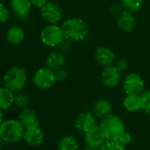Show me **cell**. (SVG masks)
<instances>
[{"label": "cell", "instance_id": "cell-1", "mask_svg": "<svg viewBox=\"0 0 150 150\" xmlns=\"http://www.w3.org/2000/svg\"><path fill=\"white\" fill-rule=\"evenodd\" d=\"M64 38L71 42L85 40L89 33V28L86 21L80 18H69L64 20L61 26Z\"/></svg>", "mask_w": 150, "mask_h": 150}, {"label": "cell", "instance_id": "cell-2", "mask_svg": "<svg viewBox=\"0 0 150 150\" xmlns=\"http://www.w3.org/2000/svg\"><path fill=\"white\" fill-rule=\"evenodd\" d=\"M25 128L19 119L4 120L0 125V136L6 143H17L23 139Z\"/></svg>", "mask_w": 150, "mask_h": 150}, {"label": "cell", "instance_id": "cell-3", "mask_svg": "<svg viewBox=\"0 0 150 150\" xmlns=\"http://www.w3.org/2000/svg\"><path fill=\"white\" fill-rule=\"evenodd\" d=\"M5 86L13 92L21 91L26 86L28 81L27 71L20 66H13L9 68L3 78Z\"/></svg>", "mask_w": 150, "mask_h": 150}, {"label": "cell", "instance_id": "cell-4", "mask_svg": "<svg viewBox=\"0 0 150 150\" xmlns=\"http://www.w3.org/2000/svg\"><path fill=\"white\" fill-rule=\"evenodd\" d=\"M107 139L117 140L122 133L125 132L123 120L117 115L110 114L102 119L100 124Z\"/></svg>", "mask_w": 150, "mask_h": 150}, {"label": "cell", "instance_id": "cell-5", "mask_svg": "<svg viewBox=\"0 0 150 150\" xmlns=\"http://www.w3.org/2000/svg\"><path fill=\"white\" fill-rule=\"evenodd\" d=\"M40 38L42 42L48 47H57L64 39L61 28L57 24H48L41 33Z\"/></svg>", "mask_w": 150, "mask_h": 150}, {"label": "cell", "instance_id": "cell-6", "mask_svg": "<svg viewBox=\"0 0 150 150\" xmlns=\"http://www.w3.org/2000/svg\"><path fill=\"white\" fill-rule=\"evenodd\" d=\"M56 82L55 71L47 66L39 68L33 76V83L39 89H50Z\"/></svg>", "mask_w": 150, "mask_h": 150}, {"label": "cell", "instance_id": "cell-7", "mask_svg": "<svg viewBox=\"0 0 150 150\" xmlns=\"http://www.w3.org/2000/svg\"><path fill=\"white\" fill-rule=\"evenodd\" d=\"M123 88L126 95H141L144 92V81L140 75L131 72L125 76Z\"/></svg>", "mask_w": 150, "mask_h": 150}, {"label": "cell", "instance_id": "cell-8", "mask_svg": "<svg viewBox=\"0 0 150 150\" xmlns=\"http://www.w3.org/2000/svg\"><path fill=\"white\" fill-rule=\"evenodd\" d=\"M42 19L47 24H57L63 15L62 9L54 2H47L44 6L40 9Z\"/></svg>", "mask_w": 150, "mask_h": 150}, {"label": "cell", "instance_id": "cell-9", "mask_svg": "<svg viewBox=\"0 0 150 150\" xmlns=\"http://www.w3.org/2000/svg\"><path fill=\"white\" fill-rule=\"evenodd\" d=\"M121 71L113 64L104 67L102 72L103 84L109 88H117L121 81Z\"/></svg>", "mask_w": 150, "mask_h": 150}, {"label": "cell", "instance_id": "cell-10", "mask_svg": "<svg viewBox=\"0 0 150 150\" xmlns=\"http://www.w3.org/2000/svg\"><path fill=\"white\" fill-rule=\"evenodd\" d=\"M97 125L96 117L90 111H84L80 113L74 121V126L77 131L81 133H86Z\"/></svg>", "mask_w": 150, "mask_h": 150}, {"label": "cell", "instance_id": "cell-11", "mask_svg": "<svg viewBox=\"0 0 150 150\" xmlns=\"http://www.w3.org/2000/svg\"><path fill=\"white\" fill-rule=\"evenodd\" d=\"M84 140L87 145L99 147L107 140V138L101 125H96L92 129L84 133Z\"/></svg>", "mask_w": 150, "mask_h": 150}, {"label": "cell", "instance_id": "cell-12", "mask_svg": "<svg viewBox=\"0 0 150 150\" xmlns=\"http://www.w3.org/2000/svg\"><path fill=\"white\" fill-rule=\"evenodd\" d=\"M10 7L17 20L24 21L31 11L32 4L30 0H10Z\"/></svg>", "mask_w": 150, "mask_h": 150}, {"label": "cell", "instance_id": "cell-13", "mask_svg": "<svg viewBox=\"0 0 150 150\" xmlns=\"http://www.w3.org/2000/svg\"><path fill=\"white\" fill-rule=\"evenodd\" d=\"M23 139L28 146L32 147H37L43 143L44 133L42 130L40 128V126L25 129Z\"/></svg>", "mask_w": 150, "mask_h": 150}, {"label": "cell", "instance_id": "cell-14", "mask_svg": "<svg viewBox=\"0 0 150 150\" xmlns=\"http://www.w3.org/2000/svg\"><path fill=\"white\" fill-rule=\"evenodd\" d=\"M95 58L99 64L106 67L113 64L116 59V55L110 48L106 46H101L96 49L95 53Z\"/></svg>", "mask_w": 150, "mask_h": 150}, {"label": "cell", "instance_id": "cell-15", "mask_svg": "<svg viewBox=\"0 0 150 150\" xmlns=\"http://www.w3.org/2000/svg\"><path fill=\"white\" fill-rule=\"evenodd\" d=\"M117 26L124 32H131L136 26V18L132 12L123 10L117 15Z\"/></svg>", "mask_w": 150, "mask_h": 150}, {"label": "cell", "instance_id": "cell-16", "mask_svg": "<svg viewBox=\"0 0 150 150\" xmlns=\"http://www.w3.org/2000/svg\"><path fill=\"white\" fill-rule=\"evenodd\" d=\"M19 120L23 125L25 129L38 127L40 125L39 118L37 117L36 112L29 108H25L21 110L19 115Z\"/></svg>", "mask_w": 150, "mask_h": 150}, {"label": "cell", "instance_id": "cell-17", "mask_svg": "<svg viewBox=\"0 0 150 150\" xmlns=\"http://www.w3.org/2000/svg\"><path fill=\"white\" fill-rule=\"evenodd\" d=\"M112 106L110 103L106 99L96 100L92 107V112L96 117V118L103 119L107 116L111 114Z\"/></svg>", "mask_w": 150, "mask_h": 150}, {"label": "cell", "instance_id": "cell-18", "mask_svg": "<svg viewBox=\"0 0 150 150\" xmlns=\"http://www.w3.org/2000/svg\"><path fill=\"white\" fill-rule=\"evenodd\" d=\"M6 39L11 45H20L25 39V32L20 26H12L6 31Z\"/></svg>", "mask_w": 150, "mask_h": 150}, {"label": "cell", "instance_id": "cell-19", "mask_svg": "<svg viewBox=\"0 0 150 150\" xmlns=\"http://www.w3.org/2000/svg\"><path fill=\"white\" fill-rule=\"evenodd\" d=\"M64 64H65V58L64 53H62L59 50H55L50 52L46 58V66L54 71L62 69Z\"/></svg>", "mask_w": 150, "mask_h": 150}, {"label": "cell", "instance_id": "cell-20", "mask_svg": "<svg viewBox=\"0 0 150 150\" xmlns=\"http://www.w3.org/2000/svg\"><path fill=\"white\" fill-rule=\"evenodd\" d=\"M124 108L129 112H137L142 110L140 95H126L123 102Z\"/></svg>", "mask_w": 150, "mask_h": 150}, {"label": "cell", "instance_id": "cell-21", "mask_svg": "<svg viewBox=\"0 0 150 150\" xmlns=\"http://www.w3.org/2000/svg\"><path fill=\"white\" fill-rule=\"evenodd\" d=\"M14 92L6 86L0 88V109L5 110L13 105Z\"/></svg>", "mask_w": 150, "mask_h": 150}, {"label": "cell", "instance_id": "cell-22", "mask_svg": "<svg viewBox=\"0 0 150 150\" xmlns=\"http://www.w3.org/2000/svg\"><path fill=\"white\" fill-rule=\"evenodd\" d=\"M57 150H80V144L74 136L66 135L60 139L57 146Z\"/></svg>", "mask_w": 150, "mask_h": 150}, {"label": "cell", "instance_id": "cell-23", "mask_svg": "<svg viewBox=\"0 0 150 150\" xmlns=\"http://www.w3.org/2000/svg\"><path fill=\"white\" fill-rule=\"evenodd\" d=\"M28 103H29V97L26 93L22 91H19V92H16V94H14L13 105L17 109L23 110L28 107Z\"/></svg>", "mask_w": 150, "mask_h": 150}, {"label": "cell", "instance_id": "cell-24", "mask_svg": "<svg viewBox=\"0 0 150 150\" xmlns=\"http://www.w3.org/2000/svg\"><path fill=\"white\" fill-rule=\"evenodd\" d=\"M121 4L125 10L134 13L142 7L143 0H121Z\"/></svg>", "mask_w": 150, "mask_h": 150}, {"label": "cell", "instance_id": "cell-25", "mask_svg": "<svg viewBox=\"0 0 150 150\" xmlns=\"http://www.w3.org/2000/svg\"><path fill=\"white\" fill-rule=\"evenodd\" d=\"M126 146L120 144L117 140L107 139L102 146L98 147V150H125Z\"/></svg>", "mask_w": 150, "mask_h": 150}, {"label": "cell", "instance_id": "cell-26", "mask_svg": "<svg viewBox=\"0 0 150 150\" xmlns=\"http://www.w3.org/2000/svg\"><path fill=\"white\" fill-rule=\"evenodd\" d=\"M140 96L142 100V110L150 115V90L144 91Z\"/></svg>", "mask_w": 150, "mask_h": 150}, {"label": "cell", "instance_id": "cell-27", "mask_svg": "<svg viewBox=\"0 0 150 150\" xmlns=\"http://www.w3.org/2000/svg\"><path fill=\"white\" fill-rule=\"evenodd\" d=\"M10 18V10L4 4L0 3V24L6 22Z\"/></svg>", "mask_w": 150, "mask_h": 150}, {"label": "cell", "instance_id": "cell-28", "mask_svg": "<svg viewBox=\"0 0 150 150\" xmlns=\"http://www.w3.org/2000/svg\"><path fill=\"white\" fill-rule=\"evenodd\" d=\"M132 137L131 133L125 131L124 133H122V134L120 135V137H119L117 140L120 144H122L123 146H127L132 142Z\"/></svg>", "mask_w": 150, "mask_h": 150}, {"label": "cell", "instance_id": "cell-29", "mask_svg": "<svg viewBox=\"0 0 150 150\" xmlns=\"http://www.w3.org/2000/svg\"><path fill=\"white\" fill-rule=\"evenodd\" d=\"M72 42L69 41V40H66V39H64L61 43L57 46L58 48V50L61 51L62 53H67L71 50V47H72Z\"/></svg>", "mask_w": 150, "mask_h": 150}, {"label": "cell", "instance_id": "cell-30", "mask_svg": "<svg viewBox=\"0 0 150 150\" xmlns=\"http://www.w3.org/2000/svg\"><path fill=\"white\" fill-rule=\"evenodd\" d=\"M120 71H124L125 70H127V68L129 67V62L126 58H120L117 60L116 65H115Z\"/></svg>", "mask_w": 150, "mask_h": 150}, {"label": "cell", "instance_id": "cell-31", "mask_svg": "<svg viewBox=\"0 0 150 150\" xmlns=\"http://www.w3.org/2000/svg\"><path fill=\"white\" fill-rule=\"evenodd\" d=\"M55 75H56V80H57V81H64L67 78V72L63 68L56 71H55Z\"/></svg>", "mask_w": 150, "mask_h": 150}, {"label": "cell", "instance_id": "cell-32", "mask_svg": "<svg viewBox=\"0 0 150 150\" xmlns=\"http://www.w3.org/2000/svg\"><path fill=\"white\" fill-rule=\"evenodd\" d=\"M32 6L35 7V8H39L41 9L42 6H44L46 5V3L48 2L47 0H30Z\"/></svg>", "mask_w": 150, "mask_h": 150}, {"label": "cell", "instance_id": "cell-33", "mask_svg": "<svg viewBox=\"0 0 150 150\" xmlns=\"http://www.w3.org/2000/svg\"><path fill=\"white\" fill-rule=\"evenodd\" d=\"M83 150H98V147H95V146H89V145L86 144Z\"/></svg>", "mask_w": 150, "mask_h": 150}, {"label": "cell", "instance_id": "cell-34", "mask_svg": "<svg viewBox=\"0 0 150 150\" xmlns=\"http://www.w3.org/2000/svg\"><path fill=\"white\" fill-rule=\"evenodd\" d=\"M4 122V114H3V110L0 109V125H2Z\"/></svg>", "mask_w": 150, "mask_h": 150}, {"label": "cell", "instance_id": "cell-35", "mask_svg": "<svg viewBox=\"0 0 150 150\" xmlns=\"http://www.w3.org/2000/svg\"><path fill=\"white\" fill-rule=\"evenodd\" d=\"M4 140H3V139L1 138V136H0V150L2 149V147H3V144H4Z\"/></svg>", "mask_w": 150, "mask_h": 150}, {"label": "cell", "instance_id": "cell-36", "mask_svg": "<svg viewBox=\"0 0 150 150\" xmlns=\"http://www.w3.org/2000/svg\"><path fill=\"white\" fill-rule=\"evenodd\" d=\"M63 1H69V0H63Z\"/></svg>", "mask_w": 150, "mask_h": 150}]
</instances>
